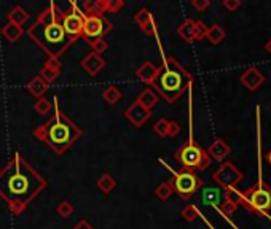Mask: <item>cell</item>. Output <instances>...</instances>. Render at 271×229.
<instances>
[{"mask_svg": "<svg viewBox=\"0 0 271 229\" xmlns=\"http://www.w3.org/2000/svg\"><path fill=\"white\" fill-rule=\"evenodd\" d=\"M47 187V178L32 167L19 151H15L13 158L0 169V198L16 216L23 213Z\"/></svg>", "mask_w": 271, "mask_h": 229, "instance_id": "obj_1", "label": "cell"}, {"mask_svg": "<svg viewBox=\"0 0 271 229\" xmlns=\"http://www.w3.org/2000/svg\"><path fill=\"white\" fill-rule=\"evenodd\" d=\"M62 10L58 4L51 2L43 12L37 16L27 29V35L35 45L48 54V58L59 59L66 50L72 45L73 40L64 32L62 27Z\"/></svg>", "mask_w": 271, "mask_h": 229, "instance_id": "obj_2", "label": "cell"}, {"mask_svg": "<svg viewBox=\"0 0 271 229\" xmlns=\"http://www.w3.org/2000/svg\"><path fill=\"white\" fill-rule=\"evenodd\" d=\"M35 139L47 144L58 156L64 155L75 142L80 140L83 132L72 119L61 110L58 96L53 97V115L48 121L34 130Z\"/></svg>", "mask_w": 271, "mask_h": 229, "instance_id": "obj_3", "label": "cell"}, {"mask_svg": "<svg viewBox=\"0 0 271 229\" xmlns=\"http://www.w3.org/2000/svg\"><path fill=\"white\" fill-rule=\"evenodd\" d=\"M193 83V76L190 72L177 62L172 56L163 54V65L158 67V75L151 83V89H155L163 99L169 104L176 102L179 97L185 93Z\"/></svg>", "mask_w": 271, "mask_h": 229, "instance_id": "obj_4", "label": "cell"}, {"mask_svg": "<svg viewBox=\"0 0 271 229\" xmlns=\"http://www.w3.org/2000/svg\"><path fill=\"white\" fill-rule=\"evenodd\" d=\"M174 158L179 164L182 166V169L185 170H206L211 166V158L208 155V151L204 148H201L197 140L193 139V132L190 129V137L187 144H183L176 153Z\"/></svg>", "mask_w": 271, "mask_h": 229, "instance_id": "obj_5", "label": "cell"}, {"mask_svg": "<svg viewBox=\"0 0 271 229\" xmlns=\"http://www.w3.org/2000/svg\"><path fill=\"white\" fill-rule=\"evenodd\" d=\"M240 205L255 213L271 210V188L263 181V178H260L254 187L240 193Z\"/></svg>", "mask_w": 271, "mask_h": 229, "instance_id": "obj_6", "label": "cell"}, {"mask_svg": "<svg viewBox=\"0 0 271 229\" xmlns=\"http://www.w3.org/2000/svg\"><path fill=\"white\" fill-rule=\"evenodd\" d=\"M171 172H172V178H171L172 188H174V193L183 201H188L190 198H193V196L197 194V191L201 190L203 180L195 172L185 170V169H182L179 172H174V170H171Z\"/></svg>", "mask_w": 271, "mask_h": 229, "instance_id": "obj_7", "label": "cell"}, {"mask_svg": "<svg viewBox=\"0 0 271 229\" xmlns=\"http://www.w3.org/2000/svg\"><path fill=\"white\" fill-rule=\"evenodd\" d=\"M62 27L64 32L75 41L79 37L83 35V24H85V15L77 2H70V8L66 13L62 12Z\"/></svg>", "mask_w": 271, "mask_h": 229, "instance_id": "obj_8", "label": "cell"}, {"mask_svg": "<svg viewBox=\"0 0 271 229\" xmlns=\"http://www.w3.org/2000/svg\"><path fill=\"white\" fill-rule=\"evenodd\" d=\"M212 178L215 183H219L222 190H236L238 185L244 180V173L238 169L233 162L225 161L223 164L212 173Z\"/></svg>", "mask_w": 271, "mask_h": 229, "instance_id": "obj_9", "label": "cell"}, {"mask_svg": "<svg viewBox=\"0 0 271 229\" xmlns=\"http://www.w3.org/2000/svg\"><path fill=\"white\" fill-rule=\"evenodd\" d=\"M85 15V13H83ZM112 23L105 16H86L85 15V24H83V35L88 43L97 38H104L108 32L112 30Z\"/></svg>", "mask_w": 271, "mask_h": 229, "instance_id": "obj_10", "label": "cell"}, {"mask_svg": "<svg viewBox=\"0 0 271 229\" xmlns=\"http://www.w3.org/2000/svg\"><path fill=\"white\" fill-rule=\"evenodd\" d=\"M151 116V112L145 110L142 105H139L136 101L125 110V118L131 123L134 127H142Z\"/></svg>", "mask_w": 271, "mask_h": 229, "instance_id": "obj_11", "label": "cell"}, {"mask_svg": "<svg viewBox=\"0 0 271 229\" xmlns=\"http://www.w3.org/2000/svg\"><path fill=\"white\" fill-rule=\"evenodd\" d=\"M240 81H241V84L244 86L246 89L254 93V91H257L260 86L265 83V75L260 72L257 67H249L240 76Z\"/></svg>", "mask_w": 271, "mask_h": 229, "instance_id": "obj_12", "label": "cell"}, {"mask_svg": "<svg viewBox=\"0 0 271 229\" xmlns=\"http://www.w3.org/2000/svg\"><path fill=\"white\" fill-rule=\"evenodd\" d=\"M62 72V65L59 62V59H54V58H48V61L45 62V65L42 67L40 70V76L43 80H45L48 84H51L53 81H56Z\"/></svg>", "mask_w": 271, "mask_h": 229, "instance_id": "obj_13", "label": "cell"}, {"mask_svg": "<svg viewBox=\"0 0 271 229\" xmlns=\"http://www.w3.org/2000/svg\"><path fill=\"white\" fill-rule=\"evenodd\" d=\"M80 65L83 67V70L91 75V76H96L97 73H99L104 67H105V61L101 58V56H97V54H94L93 51L88 53L86 56L82 59Z\"/></svg>", "mask_w": 271, "mask_h": 229, "instance_id": "obj_14", "label": "cell"}, {"mask_svg": "<svg viewBox=\"0 0 271 229\" xmlns=\"http://www.w3.org/2000/svg\"><path fill=\"white\" fill-rule=\"evenodd\" d=\"M240 193L238 190H226L223 193L222 202L219 205V209L223 215H231L238 207H240Z\"/></svg>", "mask_w": 271, "mask_h": 229, "instance_id": "obj_15", "label": "cell"}, {"mask_svg": "<svg viewBox=\"0 0 271 229\" xmlns=\"http://www.w3.org/2000/svg\"><path fill=\"white\" fill-rule=\"evenodd\" d=\"M206 151H208V155H209L211 159H215V161L222 162L231 153V147L226 144L223 139H215Z\"/></svg>", "mask_w": 271, "mask_h": 229, "instance_id": "obj_16", "label": "cell"}, {"mask_svg": "<svg viewBox=\"0 0 271 229\" xmlns=\"http://www.w3.org/2000/svg\"><path fill=\"white\" fill-rule=\"evenodd\" d=\"M157 75H158V67H157V65L151 62V61L142 62V64H140L139 67H137V70H136V76H137V78L142 81V83L148 84V86H151V83L155 81Z\"/></svg>", "mask_w": 271, "mask_h": 229, "instance_id": "obj_17", "label": "cell"}, {"mask_svg": "<svg viewBox=\"0 0 271 229\" xmlns=\"http://www.w3.org/2000/svg\"><path fill=\"white\" fill-rule=\"evenodd\" d=\"M222 198H223V191H222V188L211 187V188H206V190L203 191L201 202H203L204 205L219 207L220 202H222Z\"/></svg>", "mask_w": 271, "mask_h": 229, "instance_id": "obj_18", "label": "cell"}, {"mask_svg": "<svg viewBox=\"0 0 271 229\" xmlns=\"http://www.w3.org/2000/svg\"><path fill=\"white\" fill-rule=\"evenodd\" d=\"M48 86H50V84H48L45 80H43L40 75H35L34 78H32V80L27 83L26 88H27V91H29L32 96L37 97V99H40V97H43V96H45V93L48 91Z\"/></svg>", "mask_w": 271, "mask_h": 229, "instance_id": "obj_19", "label": "cell"}, {"mask_svg": "<svg viewBox=\"0 0 271 229\" xmlns=\"http://www.w3.org/2000/svg\"><path fill=\"white\" fill-rule=\"evenodd\" d=\"M82 12L86 16H104V13H107V0H94V2H85Z\"/></svg>", "mask_w": 271, "mask_h": 229, "instance_id": "obj_20", "label": "cell"}, {"mask_svg": "<svg viewBox=\"0 0 271 229\" xmlns=\"http://www.w3.org/2000/svg\"><path fill=\"white\" fill-rule=\"evenodd\" d=\"M136 102L139 105H142L145 110L151 112V108H153L158 104V96H157V93L151 89V88H147V89H144L142 93L137 96Z\"/></svg>", "mask_w": 271, "mask_h": 229, "instance_id": "obj_21", "label": "cell"}, {"mask_svg": "<svg viewBox=\"0 0 271 229\" xmlns=\"http://www.w3.org/2000/svg\"><path fill=\"white\" fill-rule=\"evenodd\" d=\"M2 35H4V38H7L10 43H15V41H18L21 37L24 35V29L21 27V26H16V24H12V23H7V24H4V27H2Z\"/></svg>", "mask_w": 271, "mask_h": 229, "instance_id": "obj_22", "label": "cell"}, {"mask_svg": "<svg viewBox=\"0 0 271 229\" xmlns=\"http://www.w3.org/2000/svg\"><path fill=\"white\" fill-rule=\"evenodd\" d=\"M177 34L183 41H187V43L195 41V19L183 21V23L177 27Z\"/></svg>", "mask_w": 271, "mask_h": 229, "instance_id": "obj_23", "label": "cell"}, {"mask_svg": "<svg viewBox=\"0 0 271 229\" xmlns=\"http://www.w3.org/2000/svg\"><path fill=\"white\" fill-rule=\"evenodd\" d=\"M7 18H8V23L16 24V26H23L26 21L29 19V13L21 5H16L15 8L10 10V13L7 15Z\"/></svg>", "mask_w": 271, "mask_h": 229, "instance_id": "obj_24", "label": "cell"}, {"mask_svg": "<svg viewBox=\"0 0 271 229\" xmlns=\"http://www.w3.org/2000/svg\"><path fill=\"white\" fill-rule=\"evenodd\" d=\"M226 37V32L223 30L222 26L219 24H212V26H208V32H206V38H208L212 45H219L222 43Z\"/></svg>", "mask_w": 271, "mask_h": 229, "instance_id": "obj_25", "label": "cell"}, {"mask_svg": "<svg viewBox=\"0 0 271 229\" xmlns=\"http://www.w3.org/2000/svg\"><path fill=\"white\" fill-rule=\"evenodd\" d=\"M122 97H123L122 89L118 88V86H115V84H108L107 88L102 91V99L107 104H110V105H115L117 102H120Z\"/></svg>", "mask_w": 271, "mask_h": 229, "instance_id": "obj_26", "label": "cell"}, {"mask_svg": "<svg viewBox=\"0 0 271 229\" xmlns=\"http://www.w3.org/2000/svg\"><path fill=\"white\" fill-rule=\"evenodd\" d=\"M96 187L99 188L104 194H108L117 187V180L110 175V173H102V175L97 178Z\"/></svg>", "mask_w": 271, "mask_h": 229, "instance_id": "obj_27", "label": "cell"}, {"mask_svg": "<svg viewBox=\"0 0 271 229\" xmlns=\"http://www.w3.org/2000/svg\"><path fill=\"white\" fill-rule=\"evenodd\" d=\"M172 194H174V188H172L171 180L160 183L158 187H157V190H155V196H157L160 201H168Z\"/></svg>", "mask_w": 271, "mask_h": 229, "instance_id": "obj_28", "label": "cell"}, {"mask_svg": "<svg viewBox=\"0 0 271 229\" xmlns=\"http://www.w3.org/2000/svg\"><path fill=\"white\" fill-rule=\"evenodd\" d=\"M134 21L139 24V27L142 29V27H145L147 24H150V23H153V16H151V13L148 12L147 8H140L139 12L134 15Z\"/></svg>", "mask_w": 271, "mask_h": 229, "instance_id": "obj_29", "label": "cell"}, {"mask_svg": "<svg viewBox=\"0 0 271 229\" xmlns=\"http://www.w3.org/2000/svg\"><path fill=\"white\" fill-rule=\"evenodd\" d=\"M180 216H182L185 221L193 223V221H197L198 218H200V210L197 209V205L190 204V205H187V207H183L182 212H180Z\"/></svg>", "mask_w": 271, "mask_h": 229, "instance_id": "obj_30", "label": "cell"}, {"mask_svg": "<svg viewBox=\"0 0 271 229\" xmlns=\"http://www.w3.org/2000/svg\"><path fill=\"white\" fill-rule=\"evenodd\" d=\"M34 108L38 115H48L53 110V102H50L47 97H40V99H37V102L34 104Z\"/></svg>", "mask_w": 271, "mask_h": 229, "instance_id": "obj_31", "label": "cell"}, {"mask_svg": "<svg viewBox=\"0 0 271 229\" xmlns=\"http://www.w3.org/2000/svg\"><path fill=\"white\" fill-rule=\"evenodd\" d=\"M168 127H169V119L160 118L153 124V127H151V130H153V134H157L158 137H168Z\"/></svg>", "mask_w": 271, "mask_h": 229, "instance_id": "obj_32", "label": "cell"}, {"mask_svg": "<svg viewBox=\"0 0 271 229\" xmlns=\"http://www.w3.org/2000/svg\"><path fill=\"white\" fill-rule=\"evenodd\" d=\"M91 50L94 54H97V56H101V54H104L107 50H108V43L105 38H97V40H93L91 43Z\"/></svg>", "mask_w": 271, "mask_h": 229, "instance_id": "obj_33", "label": "cell"}, {"mask_svg": "<svg viewBox=\"0 0 271 229\" xmlns=\"http://www.w3.org/2000/svg\"><path fill=\"white\" fill-rule=\"evenodd\" d=\"M56 212L61 218H69L73 213V205L69 201H62L59 202V205L56 207Z\"/></svg>", "mask_w": 271, "mask_h": 229, "instance_id": "obj_34", "label": "cell"}, {"mask_svg": "<svg viewBox=\"0 0 271 229\" xmlns=\"http://www.w3.org/2000/svg\"><path fill=\"white\" fill-rule=\"evenodd\" d=\"M206 32H208V26L203 21H195V41L206 38Z\"/></svg>", "mask_w": 271, "mask_h": 229, "instance_id": "obj_35", "label": "cell"}, {"mask_svg": "<svg viewBox=\"0 0 271 229\" xmlns=\"http://www.w3.org/2000/svg\"><path fill=\"white\" fill-rule=\"evenodd\" d=\"M123 7V0H107V13H120Z\"/></svg>", "mask_w": 271, "mask_h": 229, "instance_id": "obj_36", "label": "cell"}, {"mask_svg": "<svg viewBox=\"0 0 271 229\" xmlns=\"http://www.w3.org/2000/svg\"><path fill=\"white\" fill-rule=\"evenodd\" d=\"M191 7L195 10H198V12H204V10H208L211 7L209 0H191Z\"/></svg>", "mask_w": 271, "mask_h": 229, "instance_id": "obj_37", "label": "cell"}, {"mask_svg": "<svg viewBox=\"0 0 271 229\" xmlns=\"http://www.w3.org/2000/svg\"><path fill=\"white\" fill-rule=\"evenodd\" d=\"M222 5L225 10H228V12H236V10L241 7V2L240 0H223Z\"/></svg>", "mask_w": 271, "mask_h": 229, "instance_id": "obj_38", "label": "cell"}, {"mask_svg": "<svg viewBox=\"0 0 271 229\" xmlns=\"http://www.w3.org/2000/svg\"><path fill=\"white\" fill-rule=\"evenodd\" d=\"M180 134V124L176 121H169L168 127V137H177Z\"/></svg>", "mask_w": 271, "mask_h": 229, "instance_id": "obj_39", "label": "cell"}, {"mask_svg": "<svg viewBox=\"0 0 271 229\" xmlns=\"http://www.w3.org/2000/svg\"><path fill=\"white\" fill-rule=\"evenodd\" d=\"M73 229H94V226H93L90 221H86V220H80L77 224L73 226Z\"/></svg>", "mask_w": 271, "mask_h": 229, "instance_id": "obj_40", "label": "cell"}, {"mask_svg": "<svg viewBox=\"0 0 271 229\" xmlns=\"http://www.w3.org/2000/svg\"><path fill=\"white\" fill-rule=\"evenodd\" d=\"M265 51H268V53L271 54V38L265 43Z\"/></svg>", "mask_w": 271, "mask_h": 229, "instance_id": "obj_41", "label": "cell"}, {"mask_svg": "<svg viewBox=\"0 0 271 229\" xmlns=\"http://www.w3.org/2000/svg\"><path fill=\"white\" fill-rule=\"evenodd\" d=\"M266 161H268V164L271 166V150H269V151L266 153Z\"/></svg>", "mask_w": 271, "mask_h": 229, "instance_id": "obj_42", "label": "cell"}]
</instances>
